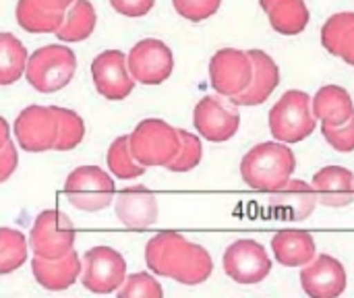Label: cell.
Instances as JSON below:
<instances>
[{
	"mask_svg": "<svg viewBox=\"0 0 354 298\" xmlns=\"http://www.w3.org/2000/svg\"><path fill=\"white\" fill-rule=\"evenodd\" d=\"M272 251L278 263L284 268H301L315 259L317 247L309 232L303 230H282L272 239Z\"/></svg>",
	"mask_w": 354,
	"mask_h": 298,
	"instance_id": "21",
	"label": "cell"
},
{
	"mask_svg": "<svg viewBox=\"0 0 354 298\" xmlns=\"http://www.w3.org/2000/svg\"><path fill=\"white\" fill-rule=\"evenodd\" d=\"M156 0H110V6L122 17H145L153 8Z\"/></svg>",
	"mask_w": 354,
	"mask_h": 298,
	"instance_id": "36",
	"label": "cell"
},
{
	"mask_svg": "<svg viewBox=\"0 0 354 298\" xmlns=\"http://www.w3.org/2000/svg\"><path fill=\"white\" fill-rule=\"evenodd\" d=\"M178 133H180V149H178V156L174 158V162L168 166V170L189 172L195 166H199V162L203 158V145L197 135H193L189 131H178Z\"/></svg>",
	"mask_w": 354,
	"mask_h": 298,
	"instance_id": "31",
	"label": "cell"
},
{
	"mask_svg": "<svg viewBox=\"0 0 354 298\" xmlns=\"http://www.w3.org/2000/svg\"><path fill=\"white\" fill-rule=\"evenodd\" d=\"M346 270L332 255H317L301 272V286L313 298H336L346 288Z\"/></svg>",
	"mask_w": 354,
	"mask_h": 298,
	"instance_id": "16",
	"label": "cell"
},
{
	"mask_svg": "<svg viewBox=\"0 0 354 298\" xmlns=\"http://www.w3.org/2000/svg\"><path fill=\"white\" fill-rule=\"evenodd\" d=\"M313 114L332 127L348 122L354 114V104L351 93L340 85H326L313 97Z\"/></svg>",
	"mask_w": 354,
	"mask_h": 298,
	"instance_id": "23",
	"label": "cell"
},
{
	"mask_svg": "<svg viewBox=\"0 0 354 298\" xmlns=\"http://www.w3.org/2000/svg\"><path fill=\"white\" fill-rule=\"evenodd\" d=\"M81 272H83V266H81L77 251H71L68 255L58 257V259H46V257L35 255L31 261V274L35 282L41 288L54 290V292L71 288L81 276Z\"/></svg>",
	"mask_w": 354,
	"mask_h": 298,
	"instance_id": "18",
	"label": "cell"
},
{
	"mask_svg": "<svg viewBox=\"0 0 354 298\" xmlns=\"http://www.w3.org/2000/svg\"><path fill=\"white\" fill-rule=\"evenodd\" d=\"M313 97L299 89H288L270 110V131L276 141L299 143L315 133Z\"/></svg>",
	"mask_w": 354,
	"mask_h": 298,
	"instance_id": "3",
	"label": "cell"
},
{
	"mask_svg": "<svg viewBox=\"0 0 354 298\" xmlns=\"http://www.w3.org/2000/svg\"><path fill=\"white\" fill-rule=\"evenodd\" d=\"M91 77L97 93L110 102H120L133 93L135 77L129 71V56L120 50H106L91 62Z\"/></svg>",
	"mask_w": 354,
	"mask_h": 298,
	"instance_id": "13",
	"label": "cell"
},
{
	"mask_svg": "<svg viewBox=\"0 0 354 298\" xmlns=\"http://www.w3.org/2000/svg\"><path fill=\"white\" fill-rule=\"evenodd\" d=\"M133 156L145 166H164L168 168L180 149V133L160 118L141 120L135 131L129 135Z\"/></svg>",
	"mask_w": 354,
	"mask_h": 298,
	"instance_id": "4",
	"label": "cell"
},
{
	"mask_svg": "<svg viewBox=\"0 0 354 298\" xmlns=\"http://www.w3.org/2000/svg\"><path fill=\"white\" fill-rule=\"evenodd\" d=\"M297 168L292 149L282 141H266L249 149L241 162V176L253 191L274 193L282 189Z\"/></svg>",
	"mask_w": 354,
	"mask_h": 298,
	"instance_id": "2",
	"label": "cell"
},
{
	"mask_svg": "<svg viewBox=\"0 0 354 298\" xmlns=\"http://www.w3.org/2000/svg\"><path fill=\"white\" fill-rule=\"evenodd\" d=\"M27 259V241L19 230L0 228V274L19 270Z\"/></svg>",
	"mask_w": 354,
	"mask_h": 298,
	"instance_id": "29",
	"label": "cell"
},
{
	"mask_svg": "<svg viewBox=\"0 0 354 298\" xmlns=\"http://www.w3.org/2000/svg\"><path fill=\"white\" fill-rule=\"evenodd\" d=\"M95 8L89 0H75L66 10H64V21L58 27L56 35L60 41L73 44V41H83L87 39L93 29H95Z\"/></svg>",
	"mask_w": 354,
	"mask_h": 298,
	"instance_id": "25",
	"label": "cell"
},
{
	"mask_svg": "<svg viewBox=\"0 0 354 298\" xmlns=\"http://www.w3.org/2000/svg\"><path fill=\"white\" fill-rule=\"evenodd\" d=\"M106 160H108L110 172L116 178H120V180H133V178H139L145 172V166L131 151V139H129V135H122V137H118V139L112 141Z\"/></svg>",
	"mask_w": 354,
	"mask_h": 298,
	"instance_id": "28",
	"label": "cell"
},
{
	"mask_svg": "<svg viewBox=\"0 0 354 298\" xmlns=\"http://www.w3.org/2000/svg\"><path fill=\"white\" fill-rule=\"evenodd\" d=\"M322 44L324 48L342 58L346 64L354 66V12H338L332 15L322 27Z\"/></svg>",
	"mask_w": 354,
	"mask_h": 298,
	"instance_id": "22",
	"label": "cell"
},
{
	"mask_svg": "<svg viewBox=\"0 0 354 298\" xmlns=\"http://www.w3.org/2000/svg\"><path fill=\"white\" fill-rule=\"evenodd\" d=\"M315 193L326 207H346L354 201V174L342 166H326L313 174Z\"/></svg>",
	"mask_w": 354,
	"mask_h": 298,
	"instance_id": "20",
	"label": "cell"
},
{
	"mask_svg": "<svg viewBox=\"0 0 354 298\" xmlns=\"http://www.w3.org/2000/svg\"><path fill=\"white\" fill-rule=\"evenodd\" d=\"M249 54H251L253 66H255L253 81H251V85H249V89L245 93L230 97L239 108L241 106H259V104H263L280 83V68H278V64L274 62V58L268 52L249 50Z\"/></svg>",
	"mask_w": 354,
	"mask_h": 298,
	"instance_id": "19",
	"label": "cell"
},
{
	"mask_svg": "<svg viewBox=\"0 0 354 298\" xmlns=\"http://www.w3.org/2000/svg\"><path fill=\"white\" fill-rule=\"evenodd\" d=\"M253 58L236 48H222L209 60V81L216 93L224 97L241 95L253 81Z\"/></svg>",
	"mask_w": 354,
	"mask_h": 298,
	"instance_id": "7",
	"label": "cell"
},
{
	"mask_svg": "<svg viewBox=\"0 0 354 298\" xmlns=\"http://www.w3.org/2000/svg\"><path fill=\"white\" fill-rule=\"evenodd\" d=\"M193 124L199 131V135L212 143H224L232 139L241 127V114L239 106L224 95H207L197 102L193 110Z\"/></svg>",
	"mask_w": 354,
	"mask_h": 298,
	"instance_id": "9",
	"label": "cell"
},
{
	"mask_svg": "<svg viewBox=\"0 0 354 298\" xmlns=\"http://www.w3.org/2000/svg\"><path fill=\"white\" fill-rule=\"evenodd\" d=\"M56 114H58V139H56L54 149L56 151H71L83 141L85 122L75 110H66V108L56 106Z\"/></svg>",
	"mask_w": 354,
	"mask_h": 298,
	"instance_id": "30",
	"label": "cell"
},
{
	"mask_svg": "<svg viewBox=\"0 0 354 298\" xmlns=\"http://www.w3.org/2000/svg\"><path fill=\"white\" fill-rule=\"evenodd\" d=\"M317 203L319 197L313 185L301 178H290L282 189L272 193L268 203V214L274 220H282V222H303L315 212Z\"/></svg>",
	"mask_w": 354,
	"mask_h": 298,
	"instance_id": "15",
	"label": "cell"
},
{
	"mask_svg": "<svg viewBox=\"0 0 354 298\" xmlns=\"http://www.w3.org/2000/svg\"><path fill=\"white\" fill-rule=\"evenodd\" d=\"M15 137L21 149L41 153L54 149L58 139L56 106H27L15 120Z\"/></svg>",
	"mask_w": 354,
	"mask_h": 298,
	"instance_id": "11",
	"label": "cell"
},
{
	"mask_svg": "<svg viewBox=\"0 0 354 298\" xmlns=\"http://www.w3.org/2000/svg\"><path fill=\"white\" fill-rule=\"evenodd\" d=\"M270 17L274 31L282 35H299L309 23V8L305 0H259Z\"/></svg>",
	"mask_w": 354,
	"mask_h": 298,
	"instance_id": "24",
	"label": "cell"
},
{
	"mask_svg": "<svg viewBox=\"0 0 354 298\" xmlns=\"http://www.w3.org/2000/svg\"><path fill=\"white\" fill-rule=\"evenodd\" d=\"M174 10L187 21L199 23L218 12L222 0H172Z\"/></svg>",
	"mask_w": 354,
	"mask_h": 298,
	"instance_id": "33",
	"label": "cell"
},
{
	"mask_svg": "<svg viewBox=\"0 0 354 298\" xmlns=\"http://www.w3.org/2000/svg\"><path fill=\"white\" fill-rule=\"evenodd\" d=\"M64 21L62 10H50L37 0L17 2V23L29 33H56Z\"/></svg>",
	"mask_w": 354,
	"mask_h": 298,
	"instance_id": "26",
	"label": "cell"
},
{
	"mask_svg": "<svg viewBox=\"0 0 354 298\" xmlns=\"http://www.w3.org/2000/svg\"><path fill=\"white\" fill-rule=\"evenodd\" d=\"M114 201H116L114 203L116 218L127 228L143 230V228H149V226H153L158 222L156 195L143 185L127 187V189L118 191Z\"/></svg>",
	"mask_w": 354,
	"mask_h": 298,
	"instance_id": "17",
	"label": "cell"
},
{
	"mask_svg": "<svg viewBox=\"0 0 354 298\" xmlns=\"http://www.w3.org/2000/svg\"><path fill=\"white\" fill-rule=\"evenodd\" d=\"M174 68L172 50L156 37L141 39L129 52V71L137 83L160 85L164 83Z\"/></svg>",
	"mask_w": 354,
	"mask_h": 298,
	"instance_id": "14",
	"label": "cell"
},
{
	"mask_svg": "<svg viewBox=\"0 0 354 298\" xmlns=\"http://www.w3.org/2000/svg\"><path fill=\"white\" fill-rule=\"evenodd\" d=\"M2 147H0V180H8V176L17 170L19 164V156L17 149L10 141V133H8V122L2 118Z\"/></svg>",
	"mask_w": 354,
	"mask_h": 298,
	"instance_id": "35",
	"label": "cell"
},
{
	"mask_svg": "<svg viewBox=\"0 0 354 298\" xmlns=\"http://www.w3.org/2000/svg\"><path fill=\"white\" fill-rule=\"evenodd\" d=\"M41 6H46V8H50V10H66L75 0H37Z\"/></svg>",
	"mask_w": 354,
	"mask_h": 298,
	"instance_id": "37",
	"label": "cell"
},
{
	"mask_svg": "<svg viewBox=\"0 0 354 298\" xmlns=\"http://www.w3.org/2000/svg\"><path fill=\"white\" fill-rule=\"evenodd\" d=\"M145 263L153 274L185 286L203 284L214 272L207 249L172 230L156 234L145 245Z\"/></svg>",
	"mask_w": 354,
	"mask_h": 298,
	"instance_id": "1",
	"label": "cell"
},
{
	"mask_svg": "<svg viewBox=\"0 0 354 298\" xmlns=\"http://www.w3.org/2000/svg\"><path fill=\"white\" fill-rule=\"evenodd\" d=\"M322 133L324 139L340 153H351L354 151V114L353 118L340 127H332V124H324L322 122Z\"/></svg>",
	"mask_w": 354,
	"mask_h": 298,
	"instance_id": "34",
	"label": "cell"
},
{
	"mask_svg": "<svg viewBox=\"0 0 354 298\" xmlns=\"http://www.w3.org/2000/svg\"><path fill=\"white\" fill-rule=\"evenodd\" d=\"M75 52L60 44H50L29 56L25 77L27 83L39 93H54L66 87L75 75Z\"/></svg>",
	"mask_w": 354,
	"mask_h": 298,
	"instance_id": "5",
	"label": "cell"
},
{
	"mask_svg": "<svg viewBox=\"0 0 354 298\" xmlns=\"http://www.w3.org/2000/svg\"><path fill=\"white\" fill-rule=\"evenodd\" d=\"M64 193L73 207L81 212L106 209L116 199V187L108 172L97 166L75 168L64 183Z\"/></svg>",
	"mask_w": 354,
	"mask_h": 298,
	"instance_id": "6",
	"label": "cell"
},
{
	"mask_svg": "<svg viewBox=\"0 0 354 298\" xmlns=\"http://www.w3.org/2000/svg\"><path fill=\"white\" fill-rule=\"evenodd\" d=\"M118 297L120 298H162L164 297V290L160 286V282L149 276L147 272H139V274H133L124 280V284L118 288Z\"/></svg>",
	"mask_w": 354,
	"mask_h": 298,
	"instance_id": "32",
	"label": "cell"
},
{
	"mask_svg": "<svg viewBox=\"0 0 354 298\" xmlns=\"http://www.w3.org/2000/svg\"><path fill=\"white\" fill-rule=\"evenodd\" d=\"M27 50L25 46L8 31L0 33V85L17 83L27 68Z\"/></svg>",
	"mask_w": 354,
	"mask_h": 298,
	"instance_id": "27",
	"label": "cell"
},
{
	"mask_svg": "<svg viewBox=\"0 0 354 298\" xmlns=\"http://www.w3.org/2000/svg\"><path fill=\"white\" fill-rule=\"evenodd\" d=\"M29 245L33 255L46 259H58L73 251L75 245V226L58 209H44L31 228Z\"/></svg>",
	"mask_w": 354,
	"mask_h": 298,
	"instance_id": "8",
	"label": "cell"
},
{
	"mask_svg": "<svg viewBox=\"0 0 354 298\" xmlns=\"http://www.w3.org/2000/svg\"><path fill=\"white\" fill-rule=\"evenodd\" d=\"M127 280L124 257L110 247H93L83 255L81 284L95 295H110Z\"/></svg>",
	"mask_w": 354,
	"mask_h": 298,
	"instance_id": "10",
	"label": "cell"
},
{
	"mask_svg": "<svg viewBox=\"0 0 354 298\" xmlns=\"http://www.w3.org/2000/svg\"><path fill=\"white\" fill-rule=\"evenodd\" d=\"M224 272L239 284H259L272 272V259L263 245L251 239L234 241L224 251Z\"/></svg>",
	"mask_w": 354,
	"mask_h": 298,
	"instance_id": "12",
	"label": "cell"
}]
</instances>
